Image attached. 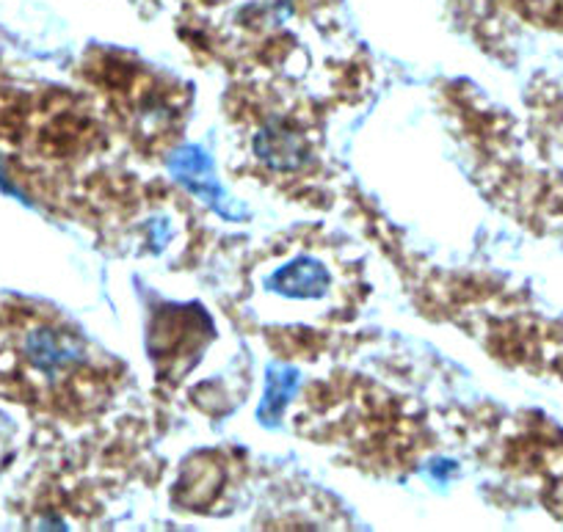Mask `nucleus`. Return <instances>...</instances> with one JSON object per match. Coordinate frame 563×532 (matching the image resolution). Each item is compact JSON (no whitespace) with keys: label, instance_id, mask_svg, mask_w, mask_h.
I'll list each match as a JSON object with an SVG mask.
<instances>
[]
</instances>
